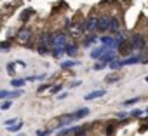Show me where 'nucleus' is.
I'll use <instances>...</instances> for the list:
<instances>
[{"label": "nucleus", "mask_w": 148, "mask_h": 136, "mask_svg": "<svg viewBox=\"0 0 148 136\" xmlns=\"http://www.w3.org/2000/svg\"><path fill=\"white\" fill-rule=\"evenodd\" d=\"M11 106H12V100H5L2 103V106H0V110H9Z\"/></svg>", "instance_id": "21"}, {"label": "nucleus", "mask_w": 148, "mask_h": 136, "mask_svg": "<svg viewBox=\"0 0 148 136\" xmlns=\"http://www.w3.org/2000/svg\"><path fill=\"white\" fill-rule=\"evenodd\" d=\"M33 14H35V11H33V9H26V11L21 14V21H23V23H26V21H28Z\"/></svg>", "instance_id": "14"}, {"label": "nucleus", "mask_w": 148, "mask_h": 136, "mask_svg": "<svg viewBox=\"0 0 148 136\" xmlns=\"http://www.w3.org/2000/svg\"><path fill=\"white\" fill-rule=\"evenodd\" d=\"M16 65H18V66H21V68H25V66H26V63H25V61H21V59H19V61H16Z\"/></svg>", "instance_id": "34"}, {"label": "nucleus", "mask_w": 148, "mask_h": 136, "mask_svg": "<svg viewBox=\"0 0 148 136\" xmlns=\"http://www.w3.org/2000/svg\"><path fill=\"white\" fill-rule=\"evenodd\" d=\"M84 30L86 32H96L98 30V18L96 16H91L84 21Z\"/></svg>", "instance_id": "6"}, {"label": "nucleus", "mask_w": 148, "mask_h": 136, "mask_svg": "<svg viewBox=\"0 0 148 136\" xmlns=\"http://www.w3.org/2000/svg\"><path fill=\"white\" fill-rule=\"evenodd\" d=\"M19 119H9V120H5L4 124H5V127H9V126H12V124H16Z\"/></svg>", "instance_id": "28"}, {"label": "nucleus", "mask_w": 148, "mask_h": 136, "mask_svg": "<svg viewBox=\"0 0 148 136\" xmlns=\"http://www.w3.org/2000/svg\"><path fill=\"white\" fill-rule=\"evenodd\" d=\"M9 47H11L9 42H2V44H0V49H9Z\"/></svg>", "instance_id": "32"}, {"label": "nucleus", "mask_w": 148, "mask_h": 136, "mask_svg": "<svg viewBox=\"0 0 148 136\" xmlns=\"http://www.w3.org/2000/svg\"><path fill=\"white\" fill-rule=\"evenodd\" d=\"M145 80H146V84H148V75H146V77H145Z\"/></svg>", "instance_id": "38"}, {"label": "nucleus", "mask_w": 148, "mask_h": 136, "mask_svg": "<svg viewBox=\"0 0 148 136\" xmlns=\"http://www.w3.org/2000/svg\"><path fill=\"white\" fill-rule=\"evenodd\" d=\"M110 25H112V16H101L98 18V30L99 32H110Z\"/></svg>", "instance_id": "4"}, {"label": "nucleus", "mask_w": 148, "mask_h": 136, "mask_svg": "<svg viewBox=\"0 0 148 136\" xmlns=\"http://www.w3.org/2000/svg\"><path fill=\"white\" fill-rule=\"evenodd\" d=\"M37 51H38V54H49L51 51H49V47H44V45H37Z\"/></svg>", "instance_id": "22"}, {"label": "nucleus", "mask_w": 148, "mask_h": 136, "mask_svg": "<svg viewBox=\"0 0 148 136\" xmlns=\"http://www.w3.org/2000/svg\"><path fill=\"white\" fill-rule=\"evenodd\" d=\"M145 113H146V115H148V106H146V108H145Z\"/></svg>", "instance_id": "37"}, {"label": "nucleus", "mask_w": 148, "mask_h": 136, "mask_svg": "<svg viewBox=\"0 0 148 136\" xmlns=\"http://www.w3.org/2000/svg\"><path fill=\"white\" fill-rule=\"evenodd\" d=\"M9 98V91H0V100H7Z\"/></svg>", "instance_id": "29"}, {"label": "nucleus", "mask_w": 148, "mask_h": 136, "mask_svg": "<svg viewBox=\"0 0 148 136\" xmlns=\"http://www.w3.org/2000/svg\"><path fill=\"white\" fill-rule=\"evenodd\" d=\"M115 40H117V47H120L124 42H127V37H125L124 33H120V35H117V37H115Z\"/></svg>", "instance_id": "19"}, {"label": "nucleus", "mask_w": 148, "mask_h": 136, "mask_svg": "<svg viewBox=\"0 0 148 136\" xmlns=\"http://www.w3.org/2000/svg\"><path fill=\"white\" fill-rule=\"evenodd\" d=\"M117 80H119V75H117V73H110V75L106 77V82H108V84H113V82H117Z\"/></svg>", "instance_id": "20"}, {"label": "nucleus", "mask_w": 148, "mask_h": 136, "mask_svg": "<svg viewBox=\"0 0 148 136\" xmlns=\"http://www.w3.org/2000/svg\"><path fill=\"white\" fill-rule=\"evenodd\" d=\"M73 120H80V119H84V117H87L89 115V108H80V110H77V112H73V113H68Z\"/></svg>", "instance_id": "8"}, {"label": "nucleus", "mask_w": 148, "mask_h": 136, "mask_svg": "<svg viewBox=\"0 0 148 136\" xmlns=\"http://www.w3.org/2000/svg\"><path fill=\"white\" fill-rule=\"evenodd\" d=\"M14 65H16V63H7V66H5V68H7V73L14 75V72H16V68H14Z\"/></svg>", "instance_id": "25"}, {"label": "nucleus", "mask_w": 148, "mask_h": 136, "mask_svg": "<svg viewBox=\"0 0 148 136\" xmlns=\"http://www.w3.org/2000/svg\"><path fill=\"white\" fill-rule=\"evenodd\" d=\"M103 68H105V65H103L101 61H99L98 65H94V70H96V72H98V70H103Z\"/></svg>", "instance_id": "30"}, {"label": "nucleus", "mask_w": 148, "mask_h": 136, "mask_svg": "<svg viewBox=\"0 0 148 136\" xmlns=\"http://www.w3.org/2000/svg\"><path fill=\"white\" fill-rule=\"evenodd\" d=\"M105 94H106L105 89H98V91H92V93L86 94V100H87V101H91V100H98V98H103Z\"/></svg>", "instance_id": "11"}, {"label": "nucleus", "mask_w": 148, "mask_h": 136, "mask_svg": "<svg viewBox=\"0 0 148 136\" xmlns=\"http://www.w3.org/2000/svg\"><path fill=\"white\" fill-rule=\"evenodd\" d=\"M45 89H49V84H44V86H40V87H38V93H44Z\"/></svg>", "instance_id": "33"}, {"label": "nucleus", "mask_w": 148, "mask_h": 136, "mask_svg": "<svg viewBox=\"0 0 148 136\" xmlns=\"http://www.w3.org/2000/svg\"><path fill=\"white\" fill-rule=\"evenodd\" d=\"M79 61H73V59H68V61H63L61 63V68L63 70H68V68H73V66H77Z\"/></svg>", "instance_id": "13"}, {"label": "nucleus", "mask_w": 148, "mask_h": 136, "mask_svg": "<svg viewBox=\"0 0 148 136\" xmlns=\"http://www.w3.org/2000/svg\"><path fill=\"white\" fill-rule=\"evenodd\" d=\"M25 82H26V79H12V80H11L12 87H23Z\"/></svg>", "instance_id": "17"}, {"label": "nucleus", "mask_w": 148, "mask_h": 136, "mask_svg": "<svg viewBox=\"0 0 148 136\" xmlns=\"http://www.w3.org/2000/svg\"><path fill=\"white\" fill-rule=\"evenodd\" d=\"M129 44H131V47H132V49H136V51L145 49L146 37H145V35H141V33H134V35L129 38Z\"/></svg>", "instance_id": "2"}, {"label": "nucleus", "mask_w": 148, "mask_h": 136, "mask_svg": "<svg viewBox=\"0 0 148 136\" xmlns=\"http://www.w3.org/2000/svg\"><path fill=\"white\" fill-rule=\"evenodd\" d=\"M127 115H129V113H125V112H119V113H117V119H125Z\"/></svg>", "instance_id": "31"}, {"label": "nucleus", "mask_w": 148, "mask_h": 136, "mask_svg": "<svg viewBox=\"0 0 148 136\" xmlns=\"http://www.w3.org/2000/svg\"><path fill=\"white\" fill-rule=\"evenodd\" d=\"M51 54H52L54 58H61V56H63V54H66V52H64V47H52Z\"/></svg>", "instance_id": "15"}, {"label": "nucleus", "mask_w": 148, "mask_h": 136, "mask_svg": "<svg viewBox=\"0 0 148 136\" xmlns=\"http://www.w3.org/2000/svg\"><path fill=\"white\" fill-rule=\"evenodd\" d=\"M68 44V35L64 32H56L52 33V38H51V49L52 47H64Z\"/></svg>", "instance_id": "1"}, {"label": "nucleus", "mask_w": 148, "mask_h": 136, "mask_svg": "<svg viewBox=\"0 0 148 136\" xmlns=\"http://www.w3.org/2000/svg\"><path fill=\"white\" fill-rule=\"evenodd\" d=\"M99 40H101V44L106 45V47H117V40H115V37L105 35V37H99Z\"/></svg>", "instance_id": "9"}, {"label": "nucleus", "mask_w": 148, "mask_h": 136, "mask_svg": "<svg viewBox=\"0 0 148 136\" xmlns=\"http://www.w3.org/2000/svg\"><path fill=\"white\" fill-rule=\"evenodd\" d=\"M96 42H98V37H96V35H89V37L84 40V45L89 47V45H92V44H96Z\"/></svg>", "instance_id": "16"}, {"label": "nucleus", "mask_w": 148, "mask_h": 136, "mask_svg": "<svg viewBox=\"0 0 148 136\" xmlns=\"http://www.w3.org/2000/svg\"><path fill=\"white\" fill-rule=\"evenodd\" d=\"M63 89V84H58V86H54V87H51V94H56L58 91H61Z\"/></svg>", "instance_id": "27"}, {"label": "nucleus", "mask_w": 148, "mask_h": 136, "mask_svg": "<svg viewBox=\"0 0 148 136\" xmlns=\"http://www.w3.org/2000/svg\"><path fill=\"white\" fill-rule=\"evenodd\" d=\"M138 101H139V98H131V100H125L122 105H124V106H129V105H136Z\"/></svg>", "instance_id": "23"}, {"label": "nucleus", "mask_w": 148, "mask_h": 136, "mask_svg": "<svg viewBox=\"0 0 148 136\" xmlns=\"http://www.w3.org/2000/svg\"><path fill=\"white\" fill-rule=\"evenodd\" d=\"M80 84H82L80 80H77V82H71V87H77V86H80Z\"/></svg>", "instance_id": "36"}, {"label": "nucleus", "mask_w": 148, "mask_h": 136, "mask_svg": "<svg viewBox=\"0 0 148 136\" xmlns=\"http://www.w3.org/2000/svg\"><path fill=\"white\" fill-rule=\"evenodd\" d=\"M64 52H66L68 56H75V54L79 52V45L73 44V42H68V44L64 45Z\"/></svg>", "instance_id": "10"}, {"label": "nucleus", "mask_w": 148, "mask_h": 136, "mask_svg": "<svg viewBox=\"0 0 148 136\" xmlns=\"http://www.w3.org/2000/svg\"><path fill=\"white\" fill-rule=\"evenodd\" d=\"M33 37V33H32V30L30 28H21L19 32H18V35H16V38L21 42V44H28V40Z\"/></svg>", "instance_id": "5"}, {"label": "nucleus", "mask_w": 148, "mask_h": 136, "mask_svg": "<svg viewBox=\"0 0 148 136\" xmlns=\"http://www.w3.org/2000/svg\"><path fill=\"white\" fill-rule=\"evenodd\" d=\"M21 127H23V120H21V122L18 120L16 124H12V126H9V131H11V133H18V131H21Z\"/></svg>", "instance_id": "18"}, {"label": "nucleus", "mask_w": 148, "mask_h": 136, "mask_svg": "<svg viewBox=\"0 0 148 136\" xmlns=\"http://www.w3.org/2000/svg\"><path fill=\"white\" fill-rule=\"evenodd\" d=\"M112 133H113V126H108V127H106V134H108V136H110V134H112Z\"/></svg>", "instance_id": "35"}, {"label": "nucleus", "mask_w": 148, "mask_h": 136, "mask_svg": "<svg viewBox=\"0 0 148 136\" xmlns=\"http://www.w3.org/2000/svg\"><path fill=\"white\" fill-rule=\"evenodd\" d=\"M113 59H117V51H115V47H108V49L103 52V56L99 58V61H101L105 66H108Z\"/></svg>", "instance_id": "3"}, {"label": "nucleus", "mask_w": 148, "mask_h": 136, "mask_svg": "<svg viewBox=\"0 0 148 136\" xmlns=\"http://www.w3.org/2000/svg\"><path fill=\"white\" fill-rule=\"evenodd\" d=\"M145 112L143 110H139V108H136V110H132L131 113H129V117H139V115H143Z\"/></svg>", "instance_id": "26"}, {"label": "nucleus", "mask_w": 148, "mask_h": 136, "mask_svg": "<svg viewBox=\"0 0 148 136\" xmlns=\"http://www.w3.org/2000/svg\"><path fill=\"white\" fill-rule=\"evenodd\" d=\"M49 134H52V129H40V131H37V136H49Z\"/></svg>", "instance_id": "24"}, {"label": "nucleus", "mask_w": 148, "mask_h": 136, "mask_svg": "<svg viewBox=\"0 0 148 136\" xmlns=\"http://www.w3.org/2000/svg\"><path fill=\"white\" fill-rule=\"evenodd\" d=\"M106 49H108L106 45H103V47H96V49H92V51H91V58H92V59H99V58L103 56V52H105Z\"/></svg>", "instance_id": "12"}, {"label": "nucleus", "mask_w": 148, "mask_h": 136, "mask_svg": "<svg viewBox=\"0 0 148 136\" xmlns=\"http://www.w3.org/2000/svg\"><path fill=\"white\" fill-rule=\"evenodd\" d=\"M51 38L52 35L51 33H42L37 40V45H44V47H51Z\"/></svg>", "instance_id": "7"}]
</instances>
